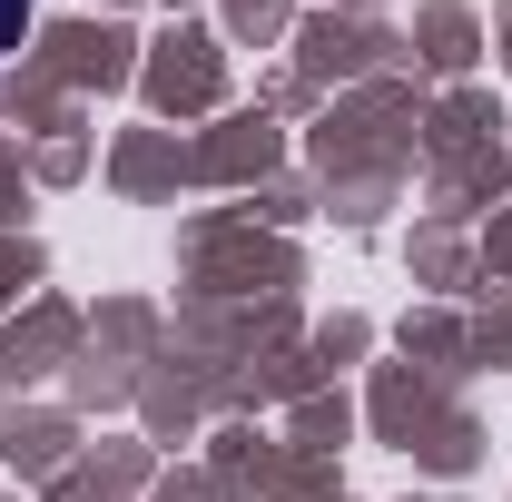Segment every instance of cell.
Returning <instances> with one entry per match:
<instances>
[{
  "mask_svg": "<svg viewBox=\"0 0 512 502\" xmlns=\"http://www.w3.org/2000/svg\"><path fill=\"white\" fill-rule=\"evenodd\" d=\"M20 30H30V0H0V50H20Z\"/></svg>",
  "mask_w": 512,
  "mask_h": 502,
  "instance_id": "6da1fadb",
  "label": "cell"
}]
</instances>
